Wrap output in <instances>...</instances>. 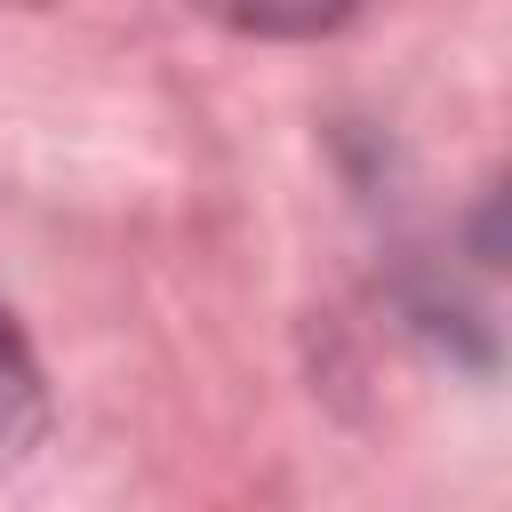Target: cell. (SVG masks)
<instances>
[{
    "instance_id": "obj_1",
    "label": "cell",
    "mask_w": 512,
    "mask_h": 512,
    "mask_svg": "<svg viewBox=\"0 0 512 512\" xmlns=\"http://www.w3.org/2000/svg\"><path fill=\"white\" fill-rule=\"evenodd\" d=\"M48 432V384H40V360L24 344V328L8 320L0 304V464H24Z\"/></svg>"
},
{
    "instance_id": "obj_2",
    "label": "cell",
    "mask_w": 512,
    "mask_h": 512,
    "mask_svg": "<svg viewBox=\"0 0 512 512\" xmlns=\"http://www.w3.org/2000/svg\"><path fill=\"white\" fill-rule=\"evenodd\" d=\"M192 8L232 32H256V40H312V32L344 24L360 0H192Z\"/></svg>"
}]
</instances>
